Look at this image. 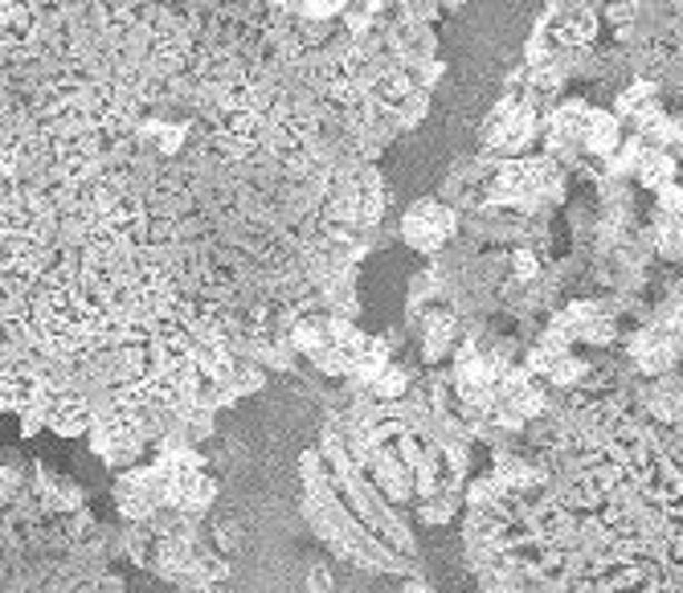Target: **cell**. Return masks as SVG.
Instances as JSON below:
<instances>
[{
  "instance_id": "cell-1",
  "label": "cell",
  "mask_w": 683,
  "mask_h": 593,
  "mask_svg": "<svg viewBox=\"0 0 683 593\" xmlns=\"http://www.w3.org/2000/svg\"><path fill=\"white\" fill-rule=\"evenodd\" d=\"M557 185V168L544 165V160H512V165L499 168L495 177L492 197L495 201H532Z\"/></svg>"
},
{
  "instance_id": "cell-2",
  "label": "cell",
  "mask_w": 683,
  "mask_h": 593,
  "mask_svg": "<svg viewBox=\"0 0 683 593\" xmlns=\"http://www.w3.org/2000/svg\"><path fill=\"white\" fill-rule=\"evenodd\" d=\"M451 229H455V214L438 201H422L414 205L402 221V234L405 241L414 246V250H438L446 238H451Z\"/></svg>"
},
{
  "instance_id": "cell-3",
  "label": "cell",
  "mask_w": 683,
  "mask_h": 593,
  "mask_svg": "<svg viewBox=\"0 0 683 593\" xmlns=\"http://www.w3.org/2000/svg\"><path fill=\"white\" fill-rule=\"evenodd\" d=\"M683 353V332L675 324H655V328H646L639 340H634V360L639 368L646 373H663L680 360Z\"/></svg>"
},
{
  "instance_id": "cell-4",
  "label": "cell",
  "mask_w": 683,
  "mask_h": 593,
  "mask_svg": "<svg viewBox=\"0 0 683 593\" xmlns=\"http://www.w3.org/2000/svg\"><path fill=\"white\" fill-rule=\"evenodd\" d=\"M532 127L536 123H532L528 107H504L492 123V144L499 152H519V148L532 139Z\"/></svg>"
},
{
  "instance_id": "cell-5",
  "label": "cell",
  "mask_w": 683,
  "mask_h": 593,
  "mask_svg": "<svg viewBox=\"0 0 683 593\" xmlns=\"http://www.w3.org/2000/svg\"><path fill=\"white\" fill-rule=\"evenodd\" d=\"M499 409H504L507 422H516V417H532L541 409V393L532 389L528 377H519V373H507L499 380Z\"/></svg>"
},
{
  "instance_id": "cell-6",
  "label": "cell",
  "mask_w": 683,
  "mask_h": 593,
  "mask_svg": "<svg viewBox=\"0 0 683 593\" xmlns=\"http://www.w3.org/2000/svg\"><path fill=\"white\" fill-rule=\"evenodd\" d=\"M532 368H536V373H544L548 380H557V385H573V380L585 373L582 360H577V356H570L565 348H557V344H544L541 353L532 356Z\"/></svg>"
},
{
  "instance_id": "cell-7",
  "label": "cell",
  "mask_w": 683,
  "mask_h": 593,
  "mask_svg": "<svg viewBox=\"0 0 683 593\" xmlns=\"http://www.w3.org/2000/svg\"><path fill=\"white\" fill-rule=\"evenodd\" d=\"M548 29H553V41H561V46H585L594 38V13L590 9H570V13L553 17Z\"/></svg>"
},
{
  "instance_id": "cell-8",
  "label": "cell",
  "mask_w": 683,
  "mask_h": 593,
  "mask_svg": "<svg viewBox=\"0 0 683 593\" xmlns=\"http://www.w3.org/2000/svg\"><path fill=\"white\" fill-rule=\"evenodd\" d=\"M622 131H618V115L594 111L590 115V131H585V148L594 152H618Z\"/></svg>"
},
{
  "instance_id": "cell-9",
  "label": "cell",
  "mask_w": 683,
  "mask_h": 593,
  "mask_svg": "<svg viewBox=\"0 0 683 593\" xmlns=\"http://www.w3.org/2000/svg\"><path fill=\"white\" fill-rule=\"evenodd\" d=\"M671 172H675V160H671L667 152H643L639 156V177H643V185H655V189H667L671 185Z\"/></svg>"
},
{
  "instance_id": "cell-10",
  "label": "cell",
  "mask_w": 683,
  "mask_h": 593,
  "mask_svg": "<svg viewBox=\"0 0 683 593\" xmlns=\"http://www.w3.org/2000/svg\"><path fill=\"white\" fill-rule=\"evenodd\" d=\"M651 102H655V87L651 82H634L618 99V115H634V119H651Z\"/></svg>"
},
{
  "instance_id": "cell-11",
  "label": "cell",
  "mask_w": 683,
  "mask_h": 593,
  "mask_svg": "<svg viewBox=\"0 0 683 593\" xmlns=\"http://www.w3.org/2000/svg\"><path fill=\"white\" fill-rule=\"evenodd\" d=\"M409 95V82L402 75H377V99L385 102H402Z\"/></svg>"
},
{
  "instance_id": "cell-12",
  "label": "cell",
  "mask_w": 683,
  "mask_h": 593,
  "mask_svg": "<svg viewBox=\"0 0 683 593\" xmlns=\"http://www.w3.org/2000/svg\"><path fill=\"white\" fill-rule=\"evenodd\" d=\"M683 405V389L680 385H659L655 389V409L663 417H675V409Z\"/></svg>"
},
{
  "instance_id": "cell-13",
  "label": "cell",
  "mask_w": 683,
  "mask_h": 593,
  "mask_svg": "<svg viewBox=\"0 0 683 593\" xmlns=\"http://www.w3.org/2000/svg\"><path fill=\"white\" fill-rule=\"evenodd\" d=\"M377 389L385 393V397H393V393H402V389H405V373H397V368H380Z\"/></svg>"
},
{
  "instance_id": "cell-14",
  "label": "cell",
  "mask_w": 683,
  "mask_h": 593,
  "mask_svg": "<svg viewBox=\"0 0 683 593\" xmlns=\"http://www.w3.org/2000/svg\"><path fill=\"white\" fill-rule=\"evenodd\" d=\"M446 336H451V319H438L430 328V356H438L446 348Z\"/></svg>"
},
{
  "instance_id": "cell-15",
  "label": "cell",
  "mask_w": 683,
  "mask_h": 593,
  "mask_svg": "<svg viewBox=\"0 0 683 593\" xmlns=\"http://www.w3.org/2000/svg\"><path fill=\"white\" fill-rule=\"evenodd\" d=\"M368 13H373L368 4H365V9H353V13H348V26H353V29H365V26H368Z\"/></svg>"
},
{
  "instance_id": "cell-16",
  "label": "cell",
  "mask_w": 683,
  "mask_h": 593,
  "mask_svg": "<svg viewBox=\"0 0 683 593\" xmlns=\"http://www.w3.org/2000/svg\"><path fill=\"white\" fill-rule=\"evenodd\" d=\"M336 13V4H307V17H328Z\"/></svg>"
},
{
  "instance_id": "cell-17",
  "label": "cell",
  "mask_w": 683,
  "mask_h": 593,
  "mask_svg": "<svg viewBox=\"0 0 683 593\" xmlns=\"http://www.w3.org/2000/svg\"><path fill=\"white\" fill-rule=\"evenodd\" d=\"M311 590H328V573H316V577H311Z\"/></svg>"
}]
</instances>
